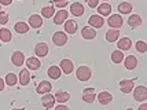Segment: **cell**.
<instances>
[{
	"label": "cell",
	"mask_w": 147,
	"mask_h": 110,
	"mask_svg": "<svg viewBox=\"0 0 147 110\" xmlns=\"http://www.w3.org/2000/svg\"><path fill=\"white\" fill-rule=\"evenodd\" d=\"M3 90H4V80L0 77V92H1Z\"/></svg>",
	"instance_id": "40"
},
{
	"label": "cell",
	"mask_w": 147,
	"mask_h": 110,
	"mask_svg": "<svg viewBox=\"0 0 147 110\" xmlns=\"http://www.w3.org/2000/svg\"><path fill=\"white\" fill-rule=\"evenodd\" d=\"M98 13L100 17H107L111 14V6H110L109 3H102V4H99L98 6Z\"/></svg>",
	"instance_id": "24"
},
{
	"label": "cell",
	"mask_w": 147,
	"mask_h": 110,
	"mask_svg": "<svg viewBox=\"0 0 147 110\" xmlns=\"http://www.w3.org/2000/svg\"><path fill=\"white\" fill-rule=\"evenodd\" d=\"M65 32L70 33V34H74L77 32V22L74 20H69L65 22Z\"/></svg>",
	"instance_id": "25"
},
{
	"label": "cell",
	"mask_w": 147,
	"mask_h": 110,
	"mask_svg": "<svg viewBox=\"0 0 147 110\" xmlns=\"http://www.w3.org/2000/svg\"><path fill=\"white\" fill-rule=\"evenodd\" d=\"M70 13L74 15V17H81L84 14V6L81 4V3H78V1H76V3H73L70 6Z\"/></svg>",
	"instance_id": "22"
},
{
	"label": "cell",
	"mask_w": 147,
	"mask_h": 110,
	"mask_svg": "<svg viewBox=\"0 0 147 110\" xmlns=\"http://www.w3.org/2000/svg\"><path fill=\"white\" fill-rule=\"evenodd\" d=\"M117 47H118L120 51H128V50H131V47H132V41H131L129 37H122V39L118 40Z\"/></svg>",
	"instance_id": "17"
},
{
	"label": "cell",
	"mask_w": 147,
	"mask_h": 110,
	"mask_svg": "<svg viewBox=\"0 0 147 110\" xmlns=\"http://www.w3.org/2000/svg\"><path fill=\"white\" fill-rule=\"evenodd\" d=\"M52 90V85L50 81H47V80H43V81H40L38 85L36 87V91H37V94H48L50 91Z\"/></svg>",
	"instance_id": "12"
},
{
	"label": "cell",
	"mask_w": 147,
	"mask_h": 110,
	"mask_svg": "<svg viewBox=\"0 0 147 110\" xmlns=\"http://www.w3.org/2000/svg\"><path fill=\"white\" fill-rule=\"evenodd\" d=\"M11 39H13V34H11V32L8 29H6V28L0 29V40L1 41L8 43V41H11Z\"/></svg>",
	"instance_id": "30"
},
{
	"label": "cell",
	"mask_w": 147,
	"mask_h": 110,
	"mask_svg": "<svg viewBox=\"0 0 147 110\" xmlns=\"http://www.w3.org/2000/svg\"><path fill=\"white\" fill-rule=\"evenodd\" d=\"M87 3L91 8H95V7L99 6V0H87Z\"/></svg>",
	"instance_id": "37"
},
{
	"label": "cell",
	"mask_w": 147,
	"mask_h": 110,
	"mask_svg": "<svg viewBox=\"0 0 147 110\" xmlns=\"http://www.w3.org/2000/svg\"><path fill=\"white\" fill-rule=\"evenodd\" d=\"M107 24L111 29H120L124 24V20H122V17L120 14H114V15H110L109 17V21H107Z\"/></svg>",
	"instance_id": "4"
},
{
	"label": "cell",
	"mask_w": 147,
	"mask_h": 110,
	"mask_svg": "<svg viewBox=\"0 0 147 110\" xmlns=\"http://www.w3.org/2000/svg\"><path fill=\"white\" fill-rule=\"evenodd\" d=\"M17 83H18V76H15V73H8L6 76V84L7 85L14 87Z\"/></svg>",
	"instance_id": "33"
},
{
	"label": "cell",
	"mask_w": 147,
	"mask_h": 110,
	"mask_svg": "<svg viewBox=\"0 0 147 110\" xmlns=\"http://www.w3.org/2000/svg\"><path fill=\"white\" fill-rule=\"evenodd\" d=\"M134 99L138 102H144L147 99V88L144 85H138L134 88Z\"/></svg>",
	"instance_id": "2"
},
{
	"label": "cell",
	"mask_w": 147,
	"mask_h": 110,
	"mask_svg": "<svg viewBox=\"0 0 147 110\" xmlns=\"http://www.w3.org/2000/svg\"><path fill=\"white\" fill-rule=\"evenodd\" d=\"M26 66H28V69H30V70H38L40 66H41V62L37 59V57H32V58L26 59Z\"/></svg>",
	"instance_id": "19"
},
{
	"label": "cell",
	"mask_w": 147,
	"mask_h": 110,
	"mask_svg": "<svg viewBox=\"0 0 147 110\" xmlns=\"http://www.w3.org/2000/svg\"><path fill=\"white\" fill-rule=\"evenodd\" d=\"M47 74H48V77L52 78V80H58V78L61 77V74H62V70L59 69V66L52 65V66H50V67H48Z\"/></svg>",
	"instance_id": "18"
},
{
	"label": "cell",
	"mask_w": 147,
	"mask_h": 110,
	"mask_svg": "<svg viewBox=\"0 0 147 110\" xmlns=\"http://www.w3.org/2000/svg\"><path fill=\"white\" fill-rule=\"evenodd\" d=\"M111 61H113V63H121L122 61H124V54H122V51L115 50V51L111 52Z\"/></svg>",
	"instance_id": "32"
},
{
	"label": "cell",
	"mask_w": 147,
	"mask_h": 110,
	"mask_svg": "<svg viewBox=\"0 0 147 110\" xmlns=\"http://www.w3.org/2000/svg\"><path fill=\"white\" fill-rule=\"evenodd\" d=\"M96 99V92H95V88L92 87H88L83 91V101L85 103H92Z\"/></svg>",
	"instance_id": "5"
},
{
	"label": "cell",
	"mask_w": 147,
	"mask_h": 110,
	"mask_svg": "<svg viewBox=\"0 0 147 110\" xmlns=\"http://www.w3.org/2000/svg\"><path fill=\"white\" fill-rule=\"evenodd\" d=\"M81 36H83L85 40H92L96 37V30L91 26H84L81 29Z\"/></svg>",
	"instance_id": "14"
},
{
	"label": "cell",
	"mask_w": 147,
	"mask_h": 110,
	"mask_svg": "<svg viewBox=\"0 0 147 110\" xmlns=\"http://www.w3.org/2000/svg\"><path fill=\"white\" fill-rule=\"evenodd\" d=\"M67 15H69V13L66 11V10H59V11H57V13L54 14V24L55 25H62V24H65V21L67 20Z\"/></svg>",
	"instance_id": "7"
},
{
	"label": "cell",
	"mask_w": 147,
	"mask_h": 110,
	"mask_svg": "<svg viewBox=\"0 0 147 110\" xmlns=\"http://www.w3.org/2000/svg\"><path fill=\"white\" fill-rule=\"evenodd\" d=\"M96 99L99 101V103L105 106V105L111 103L113 97H111V94H110V92H107V91H102V92H99V94L96 95Z\"/></svg>",
	"instance_id": "9"
},
{
	"label": "cell",
	"mask_w": 147,
	"mask_h": 110,
	"mask_svg": "<svg viewBox=\"0 0 147 110\" xmlns=\"http://www.w3.org/2000/svg\"><path fill=\"white\" fill-rule=\"evenodd\" d=\"M13 3V0H0V4L1 6H10Z\"/></svg>",
	"instance_id": "39"
},
{
	"label": "cell",
	"mask_w": 147,
	"mask_h": 110,
	"mask_svg": "<svg viewBox=\"0 0 147 110\" xmlns=\"http://www.w3.org/2000/svg\"><path fill=\"white\" fill-rule=\"evenodd\" d=\"M52 43L57 45V47H63L67 43V34L65 32H55L52 34Z\"/></svg>",
	"instance_id": "3"
},
{
	"label": "cell",
	"mask_w": 147,
	"mask_h": 110,
	"mask_svg": "<svg viewBox=\"0 0 147 110\" xmlns=\"http://www.w3.org/2000/svg\"><path fill=\"white\" fill-rule=\"evenodd\" d=\"M118 37H120V30H118V29H111V28H110L109 30L106 32V41H109V43L117 41Z\"/></svg>",
	"instance_id": "20"
},
{
	"label": "cell",
	"mask_w": 147,
	"mask_h": 110,
	"mask_svg": "<svg viewBox=\"0 0 147 110\" xmlns=\"http://www.w3.org/2000/svg\"><path fill=\"white\" fill-rule=\"evenodd\" d=\"M54 14H55V8L52 6H45L41 8V17L44 18H51L54 17Z\"/></svg>",
	"instance_id": "31"
},
{
	"label": "cell",
	"mask_w": 147,
	"mask_h": 110,
	"mask_svg": "<svg viewBox=\"0 0 147 110\" xmlns=\"http://www.w3.org/2000/svg\"><path fill=\"white\" fill-rule=\"evenodd\" d=\"M138 110H147V103H142L140 107H139Z\"/></svg>",
	"instance_id": "41"
},
{
	"label": "cell",
	"mask_w": 147,
	"mask_h": 110,
	"mask_svg": "<svg viewBox=\"0 0 147 110\" xmlns=\"http://www.w3.org/2000/svg\"><path fill=\"white\" fill-rule=\"evenodd\" d=\"M128 25L131 28H138V26L142 25V18L140 15H138V14H134V15H131L128 18Z\"/></svg>",
	"instance_id": "29"
},
{
	"label": "cell",
	"mask_w": 147,
	"mask_h": 110,
	"mask_svg": "<svg viewBox=\"0 0 147 110\" xmlns=\"http://www.w3.org/2000/svg\"><path fill=\"white\" fill-rule=\"evenodd\" d=\"M92 76V70H91L88 66H80L76 70V77L80 81H88Z\"/></svg>",
	"instance_id": "1"
},
{
	"label": "cell",
	"mask_w": 147,
	"mask_h": 110,
	"mask_svg": "<svg viewBox=\"0 0 147 110\" xmlns=\"http://www.w3.org/2000/svg\"><path fill=\"white\" fill-rule=\"evenodd\" d=\"M136 51L140 52V54H144L147 51V44L146 41H143V40H139V41H136Z\"/></svg>",
	"instance_id": "34"
},
{
	"label": "cell",
	"mask_w": 147,
	"mask_h": 110,
	"mask_svg": "<svg viewBox=\"0 0 147 110\" xmlns=\"http://www.w3.org/2000/svg\"><path fill=\"white\" fill-rule=\"evenodd\" d=\"M34 54L40 57V58H43L45 57L47 54H48V44H45V43H38V44L34 45Z\"/></svg>",
	"instance_id": "15"
},
{
	"label": "cell",
	"mask_w": 147,
	"mask_h": 110,
	"mask_svg": "<svg viewBox=\"0 0 147 110\" xmlns=\"http://www.w3.org/2000/svg\"><path fill=\"white\" fill-rule=\"evenodd\" d=\"M18 77H19V84L26 85L29 81H30V73H29L28 69H24V70H21V73H19Z\"/></svg>",
	"instance_id": "27"
},
{
	"label": "cell",
	"mask_w": 147,
	"mask_h": 110,
	"mask_svg": "<svg viewBox=\"0 0 147 110\" xmlns=\"http://www.w3.org/2000/svg\"><path fill=\"white\" fill-rule=\"evenodd\" d=\"M14 29H15V32L19 33V34H25V33L29 32V25L26 24V22H17L15 25H14Z\"/></svg>",
	"instance_id": "26"
},
{
	"label": "cell",
	"mask_w": 147,
	"mask_h": 110,
	"mask_svg": "<svg viewBox=\"0 0 147 110\" xmlns=\"http://www.w3.org/2000/svg\"><path fill=\"white\" fill-rule=\"evenodd\" d=\"M59 69L63 72L65 74H70L73 69H74V66H73V62L70 59H62L61 63H59Z\"/></svg>",
	"instance_id": "10"
},
{
	"label": "cell",
	"mask_w": 147,
	"mask_h": 110,
	"mask_svg": "<svg viewBox=\"0 0 147 110\" xmlns=\"http://www.w3.org/2000/svg\"><path fill=\"white\" fill-rule=\"evenodd\" d=\"M13 110H25V109H22V107H21V109H13Z\"/></svg>",
	"instance_id": "42"
},
{
	"label": "cell",
	"mask_w": 147,
	"mask_h": 110,
	"mask_svg": "<svg viewBox=\"0 0 147 110\" xmlns=\"http://www.w3.org/2000/svg\"><path fill=\"white\" fill-rule=\"evenodd\" d=\"M55 110H70V109H69L67 106H65V103H59L57 107H55Z\"/></svg>",
	"instance_id": "38"
},
{
	"label": "cell",
	"mask_w": 147,
	"mask_h": 110,
	"mask_svg": "<svg viewBox=\"0 0 147 110\" xmlns=\"http://www.w3.org/2000/svg\"><path fill=\"white\" fill-rule=\"evenodd\" d=\"M124 65H125V67H127L128 70H134V69H136V66H138V59H136L135 55H128V57L125 58Z\"/></svg>",
	"instance_id": "23"
},
{
	"label": "cell",
	"mask_w": 147,
	"mask_h": 110,
	"mask_svg": "<svg viewBox=\"0 0 147 110\" xmlns=\"http://www.w3.org/2000/svg\"><path fill=\"white\" fill-rule=\"evenodd\" d=\"M127 110H134V109H131V107H129V109H127Z\"/></svg>",
	"instance_id": "43"
},
{
	"label": "cell",
	"mask_w": 147,
	"mask_h": 110,
	"mask_svg": "<svg viewBox=\"0 0 147 110\" xmlns=\"http://www.w3.org/2000/svg\"><path fill=\"white\" fill-rule=\"evenodd\" d=\"M105 1H107V0H105Z\"/></svg>",
	"instance_id": "44"
},
{
	"label": "cell",
	"mask_w": 147,
	"mask_h": 110,
	"mask_svg": "<svg viewBox=\"0 0 147 110\" xmlns=\"http://www.w3.org/2000/svg\"><path fill=\"white\" fill-rule=\"evenodd\" d=\"M135 88V81L134 80H122L120 81V90L122 94H131Z\"/></svg>",
	"instance_id": "6"
},
{
	"label": "cell",
	"mask_w": 147,
	"mask_h": 110,
	"mask_svg": "<svg viewBox=\"0 0 147 110\" xmlns=\"http://www.w3.org/2000/svg\"><path fill=\"white\" fill-rule=\"evenodd\" d=\"M11 62H13L14 66H22L24 62H25V55H24V52L15 51L13 55H11Z\"/></svg>",
	"instance_id": "13"
},
{
	"label": "cell",
	"mask_w": 147,
	"mask_h": 110,
	"mask_svg": "<svg viewBox=\"0 0 147 110\" xmlns=\"http://www.w3.org/2000/svg\"><path fill=\"white\" fill-rule=\"evenodd\" d=\"M7 22H8V14L4 13V11H1V13H0V24H1V25H6Z\"/></svg>",
	"instance_id": "36"
},
{
	"label": "cell",
	"mask_w": 147,
	"mask_h": 110,
	"mask_svg": "<svg viewBox=\"0 0 147 110\" xmlns=\"http://www.w3.org/2000/svg\"><path fill=\"white\" fill-rule=\"evenodd\" d=\"M28 22H29L28 25L30 26V28L38 29V28H41V25H43V18H41L40 15H37V14H33V15L29 17V21H28Z\"/></svg>",
	"instance_id": "11"
},
{
	"label": "cell",
	"mask_w": 147,
	"mask_h": 110,
	"mask_svg": "<svg viewBox=\"0 0 147 110\" xmlns=\"http://www.w3.org/2000/svg\"><path fill=\"white\" fill-rule=\"evenodd\" d=\"M52 3H54V6H57L58 8H63L69 4V0H52Z\"/></svg>",
	"instance_id": "35"
},
{
	"label": "cell",
	"mask_w": 147,
	"mask_h": 110,
	"mask_svg": "<svg viewBox=\"0 0 147 110\" xmlns=\"http://www.w3.org/2000/svg\"><path fill=\"white\" fill-rule=\"evenodd\" d=\"M41 103H43V106H44L45 109H51V107H54V105H55V98L50 92L44 94V97L41 98Z\"/></svg>",
	"instance_id": "16"
},
{
	"label": "cell",
	"mask_w": 147,
	"mask_h": 110,
	"mask_svg": "<svg viewBox=\"0 0 147 110\" xmlns=\"http://www.w3.org/2000/svg\"><path fill=\"white\" fill-rule=\"evenodd\" d=\"M88 24H90L91 28L99 29V28H103L105 20H103V17H100V15H91L90 20H88Z\"/></svg>",
	"instance_id": "8"
},
{
	"label": "cell",
	"mask_w": 147,
	"mask_h": 110,
	"mask_svg": "<svg viewBox=\"0 0 147 110\" xmlns=\"http://www.w3.org/2000/svg\"><path fill=\"white\" fill-rule=\"evenodd\" d=\"M117 10H118V13L120 14H129L131 11H132V4L128 3V1H122V3L118 4Z\"/></svg>",
	"instance_id": "28"
},
{
	"label": "cell",
	"mask_w": 147,
	"mask_h": 110,
	"mask_svg": "<svg viewBox=\"0 0 147 110\" xmlns=\"http://www.w3.org/2000/svg\"><path fill=\"white\" fill-rule=\"evenodd\" d=\"M55 98V102H59V103H66L69 99H70V94L66 92V91H58L57 94L54 95Z\"/></svg>",
	"instance_id": "21"
}]
</instances>
